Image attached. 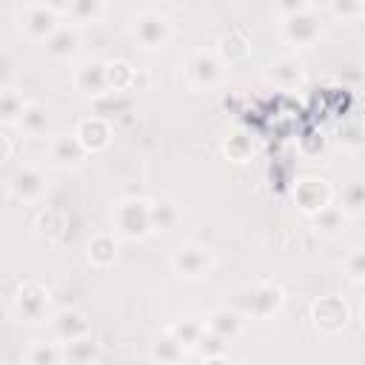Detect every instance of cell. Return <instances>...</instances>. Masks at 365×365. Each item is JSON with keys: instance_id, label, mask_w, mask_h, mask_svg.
<instances>
[{"instance_id": "29", "label": "cell", "mask_w": 365, "mask_h": 365, "mask_svg": "<svg viewBox=\"0 0 365 365\" xmlns=\"http://www.w3.org/2000/svg\"><path fill=\"white\" fill-rule=\"evenodd\" d=\"M225 339L222 336H217V334H211V331H202V336H200V342H197V348L205 354V359L208 356H222L225 354Z\"/></svg>"}, {"instance_id": "21", "label": "cell", "mask_w": 365, "mask_h": 365, "mask_svg": "<svg viewBox=\"0 0 365 365\" xmlns=\"http://www.w3.org/2000/svg\"><path fill=\"white\" fill-rule=\"evenodd\" d=\"M271 77L277 83H282V86H294V83L302 80V63L297 57H282V60H277L271 66Z\"/></svg>"}, {"instance_id": "25", "label": "cell", "mask_w": 365, "mask_h": 365, "mask_svg": "<svg viewBox=\"0 0 365 365\" xmlns=\"http://www.w3.org/2000/svg\"><path fill=\"white\" fill-rule=\"evenodd\" d=\"M100 11H103V3H97V0H80V3L60 6V14H68V17L77 20V23H83V20H94Z\"/></svg>"}, {"instance_id": "20", "label": "cell", "mask_w": 365, "mask_h": 365, "mask_svg": "<svg viewBox=\"0 0 365 365\" xmlns=\"http://www.w3.org/2000/svg\"><path fill=\"white\" fill-rule=\"evenodd\" d=\"M182 354H185V348H182L171 334L160 336V339L154 342V348H151V356L160 359V365H177V362L182 359Z\"/></svg>"}, {"instance_id": "22", "label": "cell", "mask_w": 365, "mask_h": 365, "mask_svg": "<svg viewBox=\"0 0 365 365\" xmlns=\"http://www.w3.org/2000/svg\"><path fill=\"white\" fill-rule=\"evenodd\" d=\"M60 359H63V351H60V345H54V342L37 339V342L29 348V365H60Z\"/></svg>"}, {"instance_id": "19", "label": "cell", "mask_w": 365, "mask_h": 365, "mask_svg": "<svg viewBox=\"0 0 365 365\" xmlns=\"http://www.w3.org/2000/svg\"><path fill=\"white\" fill-rule=\"evenodd\" d=\"M202 331H205V325L188 317V319H180L177 325H171V331H168V334H171L182 348H197V342H200Z\"/></svg>"}, {"instance_id": "36", "label": "cell", "mask_w": 365, "mask_h": 365, "mask_svg": "<svg viewBox=\"0 0 365 365\" xmlns=\"http://www.w3.org/2000/svg\"><path fill=\"white\" fill-rule=\"evenodd\" d=\"M205 365H228V362H225L222 356H208V359H205Z\"/></svg>"}, {"instance_id": "1", "label": "cell", "mask_w": 365, "mask_h": 365, "mask_svg": "<svg viewBox=\"0 0 365 365\" xmlns=\"http://www.w3.org/2000/svg\"><path fill=\"white\" fill-rule=\"evenodd\" d=\"M148 200H123L114 211V225L123 237L140 240L151 231V217H148Z\"/></svg>"}, {"instance_id": "16", "label": "cell", "mask_w": 365, "mask_h": 365, "mask_svg": "<svg viewBox=\"0 0 365 365\" xmlns=\"http://www.w3.org/2000/svg\"><path fill=\"white\" fill-rule=\"evenodd\" d=\"M63 356L71 362V365H91L97 359V342L86 334V336H77L71 342H63Z\"/></svg>"}, {"instance_id": "24", "label": "cell", "mask_w": 365, "mask_h": 365, "mask_svg": "<svg viewBox=\"0 0 365 365\" xmlns=\"http://www.w3.org/2000/svg\"><path fill=\"white\" fill-rule=\"evenodd\" d=\"M23 108H26V100L11 91V88H0V120L6 123H14L23 117Z\"/></svg>"}, {"instance_id": "9", "label": "cell", "mask_w": 365, "mask_h": 365, "mask_svg": "<svg viewBox=\"0 0 365 365\" xmlns=\"http://www.w3.org/2000/svg\"><path fill=\"white\" fill-rule=\"evenodd\" d=\"M282 299H285V297H282V288L274 285V282H265V285H259V288L251 294V299H248V311H251L254 317L265 319V317H271V314L279 311Z\"/></svg>"}, {"instance_id": "28", "label": "cell", "mask_w": 365, "mask_h": 365, "mask_svg": "<svg viewBox=\"0 0 365 365\" xmlns=\"http://www.w3.org/2000/svg\"><path fill=\"white\" fill-rule=\"evenodd\" d=\"M225 154H228L231 160L242 163V160L251 154V140H248L245 134H234V137H228V140H225Z\"/></svg>"}, {"instance_id": "3", "label": "cell", "mask_w": 365, "mask_h": 365, "mask_svg": "<svg viewBox=\"0 0 365 365\" xmlns=\"http://www.w3.org/2000/svg\"><path fill=\"white\" fill-rule=\"evenodd\" d=\"M171 265L185 279H200L211 271V254L202 245H180L171 257Z\"/></svg>"}, {"instance_id": "8", "label": "cell", "mask_w": 365, "mask_h": 365, "mask_svg": "<svg viewBox=\"0 0 365 365\" xmlns=\"http://www.w3.org/2000/svg\"><path fill=\"white\" fill-rule=\"evenodd\" d=\"M294 200L302 211H322L328 205V185L322 180H302L297 188H294Z\"/></svg>"}, {"instance_id": "27", "label": "cell", "mask_w": 365, "mask_h": 365, "mask_svg": "<svg viewBox=\"0 0 365 365\" xmlns=\"http://www.w3.org/2000/svg\"><path fill=\"white\" fill-rule=\"evenodd\" d=\"M148 217H151V228H171L177 222V208L171 202H151L148 205Z\"/></svg>"}, {"instance_id": "34", "label": "cell", "mask_w": 365, "mask_h": 365, "mask_svg": "<svg viewBox=\"0 0 365 365\" xmlns=\"http://www.w3.org/2000/svg\"><path fill=\"white\" fill-rule=\"evenodd\" d=\"M351 277H354V279L362 277V254H359V251H354V257H351Z\"/></svg>"}, {"instance_id": "6", "label": "cell", "mask_w": 365, "mask_h": 365, "mask_svg": "<svg viewBox=\"0 0 365 365\" xmlns=\"http://www.w3.org/2000/svg\"><path fill=\"white\" fill-rule=\"evenodd\" d=\"M185 74L197 86H214L217 77H220V60H217V54L214 51H205V48L194 51V57L185 66Z\"/></svg>"}, {"instance_id": "10", "label": "cell", "mask_w": 365, "mask_h": 365, "mask_svg": "<svg viewBox=\"0 0 365 365\" xmlns=\"http://www.w3.org/2000/svg\"><path fill=\"white\" fill-rule=\"evenodd\" d=\"M74 83L83 94H103L108 88V74H106V66L103 63H83L77 71H74Z\"/></svg>"}, {"instance_id": "26", "label": "cell", "mask_w": 365, "mask_h": 365, "mask_svg": "<svg viewBox=\"0 0 365 365\" xmlns=\"http://www.w3.org/2000/svg\"><path fill=\"white\" fill-rule=\"evenodd\" d=\"M114 240L108 234H97L91 242H88V257L97 262V265H108L114 259Z\"/></svg>"}, {"instance_id": "18", "label": "cell", "mask_w": 365, "mask_h": 365, "mask_svg": "<svg viewBox=\"0 0 365 365\" xmlns=\"http://www.w3.org/2000/svg\"><path fill=\"white\" fill-rule=\"evenodd\" d=\"M46 46H48V51L54 54V57H68V54H74V48H77V31L71 29V26H57L54 29V34L46 40Z\"/></svg>"}, {"instance_id": "11", "label": "cell", "mask_w": 365, "mask_h": 365, "mask_svg": "<svg viewBox=\"0 0 365 365\" xmlns=\"http://www.w3.org/2000/svg\"><path fill=\"white\" fill-rule=\"evenodd\" d=\"M314 319H317L319 328H325V331H336V328L345 325L348 311H345V305H342L336 297H328V299H319V302L314 305Z\"/></svg>"}, {"instance_id": "2", "label": "cell", "mask_w": 365, "mask_h": 365, "mask_svg": "<svg viewBox=\"0 0 365 365\" xmlns=\"http://www.w3.org/2000/svg\"><path fill=\"white\" fill-rule=\"evenodd\" d=\"M23 29L34 40H48L54 29L60 26V6H46V3H31L20 14Z\"/></svg>"}, {"instance_id": "35", "label": "cell", "mask_w": 365, "mask_h": 365, "mask_svg": "<svg viewBox=\"0 0 365 365\" xmlns=\"http://www.w3.org/2000/svg\"><path fill=\"white\" fill-rule=\"evenodd\" d=\"M334 11H336V14H359V11H362V6H359V3H354V6H342V3H334Z\"/></svg>"}, {"instance_id": "14", "label": "cell", "mask_w": 365, "mask_h": 365, "mask_svg": "<svg viewBox=\"0 0 365 365\" xmlns=\"http://www.w3.org/2000/svg\"><path fill=\"white\" fill-rule=\"evenodd\" d=\"M202 325H205V331L222 336L225 342L242 331V319H240V314H237V311H228V308L214 311V314L208 317V322H202Z\"/></svg>"}, {"instance_id": "7", "label": "cell", "mask_w": 365, "mask_h": 365, "mask_svg": "<svg viewBox=\"0 0 365 365\" xmlns=\"http://www.w3.org/2000/svg\"><path fill=\"white\" fill-rule=\"evenodd\" d=\"M48 308V294L37 285V282H26L20 291H17V314L23 319H40Z\"/></svg>"}, {"instance_id": "32", "label": "cell", "mask_w": 365, "mask_h": 365, "mask_svg": "<svg viewBox=\"0 0 365 365\" xmlns=\"http://www.w3.org/2000/svg\"><path fill=\"white\" fill-rule=\"evenodd\" d=\"M359 194H362L359 185H351V188H348V208H354V211L362 208V197H359Z\"/></svg>"}, {"instance_id": "4", "label": "cell", "mask_w": 365, "mask_h": 365, "mask_svg": "<svg viewBox=\"0 0 365 365\" xmlns=\"http://www.w3.org/2000/svg\"><path fill=\"white\" fill-rule=\"evenodd\" d=\"M168 31H171L168 17L160 14V11H154V9H145V11H140V14L134 17V34H137V40H140L143 46H148V48L163 46V43L168 40Z\"/></svg>"}, {"instance_id": "17", "label": "cell", "mask_w": 365, "mask_h": 365, "mask_svg": "<svg viewBox=\"0 0 365 365\" xmlns=\"http://www.w3.org/2000/svg\"><path fill=\"white\" fill-rule=\"evenodd\" d=\"M54 328H57V336L63 342H71V339L88 334V319L80 311H66V314H60V319L54 322Z\"/></svg>"}, {"instance_id": "12", "label": "cell", "mask_w": 365, "mask_h": 365, "mask_svg": "<svg viewBox=\"0 0 365 365\" xmlns=\"http://www.w3.org/2000/svg\"><path fill=\"white\" fill-rule=\"evenodd\" d=\"M74 137L80 140V145H83L86 151H97V148H103V145L108 143V125H106V120H100V117H88V120H83V123L77 125Z\"/></svg>"}, {"instance_id": "33", "label": "cell", "mask_w": 365, "mask_h": 365, "mask_svg": "<svg viewBox=\"0 0 365 365\" xmlns=\"http://www.w3.org/2000/svg\"><path fill=\"white\" fill-rule=\"evenodd\" d=\"M9 74H11V60H9V54L0 51V88H3V83L9 80Z\"/></svg>"}, {"instance_id": "30", "label": "cell", "mask_w": 365, "mask_h": 365, "mask_svg": "<svg viewBox=\"0 0 365 365\" xmlns=\"http://www.w3.org/2000/svg\"><path fill=\"white\" fill-rule=\"evenodd\" d=\"M220 51H222L225 57H242L248 48H245V40H242V37H237V34H225V37L220 40Z\"/></svg>"}, {"instance_id": "13", "label": "cell", "mask_w": 365, "mask_h": 365, "mask_svg": "<svg viewBox=\"0 0 365 365\" xmlns=\"http://www.w3.org/2000/svg\"><path fill=\"white\" fill-rule=\"evenodd\" d=\"M11 191L23 200H37L43 191H46V180L37 168H20L14 177H11Z\"/></svg>"}, {"instance_id": "15", "label": "cell", "mask_w": 365, "mask_h": 365, "mask_svg": "<svg viewBox=\"0 0 365 365\" xmlns=\"http://www.w3.org/2000/svg\"><path fill=\"white\" fill-rule=\"evenodd\" d=\"M86 148L80 145V140L74 134H57L51 140V157L60 163V165H77L83 160Z\"/></svg>"}, {"instance_id": "31", "label": "cell", "mask_w": 365, "mask_h": 365, "mask_svg": "<svg viewBox=\"0 0 365 365\" xmlns=\"http://www.w3.org/2000/svg\"><path fill=\"white\" fill-rule=\"evenodd\" d=\"M339 220H342V214L334 208V205H325L322 211H317V222L325 228V231H336V225H339Z\"/></svg>"}, {"instance_id": "5", "label": "cell", "mask_w": 365, "mask_h": 365, "mask_svg": "<svg viewBox=\"0 0 365 365\" xmlns=\"http://www.w3.org/2000/svg\"><path fill=\"white\" fill-rule=\"evenodd\" d=\"M282 37L291 43V46H308L319 37V23L317 17L311 14V6L305 11H297L291 17H285L282 23Z\"/></svg>"}, {"instance_id": "23", "label": "cell", "mask_w": 365, "mask_h": 365, "mask_svg": "<svg viewBox=\"0 0 365 365\" xmlns=\"http://www.w3.org/2000/svg\"><path fill=\"white\" fill-rule=\"evenodd\" d=\"M20 125L29 131V134H43L48 128V111L37 103H26L23 108V117H20Z\"/></svg>"}]
</instances>
